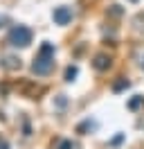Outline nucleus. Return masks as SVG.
<instances>
[{
    "label": "nucleus",
    "instance_id": "obj_1",
    "mask_svg": "<svg viewBox=\"0 0 144 149\" xmlns=\"http://www.w3.org/2000/svg\"><path fill=\"white\" fill-rule=\"evenodd\" d=\"M54 68V43H47L45 41L41 50H38V54H36L34 63H32V72L34 74H50Z\"/></svg>",
    "mask_w": 144,
    "mask_h": 149
},
{
    "label": "nucleus",
    "instance_id": "obj_2",
    "mask_svg": "<svg viewBox=\"0 0 144 149\" xmlns=\"http://www.w3.org/2000/svg\"><path fill=\"white\" fill-rule=\"evenodd\" d=\"M7 41H9V45H14V47H27L32 43V29L25 27V25H16V27H11Z\"/></svg>",
    "mask_w": 144,
    "mask_h": 149
},
{
    "label": "nucleus",
    "instance_id": "obj_3",
    "mask_svg": "<svg viewBox=\"0 0 144 149\" xmlns=\"http://www.w3.org/2000/svg\"><path fill=\"white\" fill-rule=\"evenodd\" d=\"M52 18H54L56 25H68V23L72 20V9L70 7H56L54 14H52Z\"/></svg>",
    "mask_w": 144,
    "mask_h": 149
},
{
    "label": "nucleus",
    "instance_id": "obj_4",
    "mask_svg": "<svg viewBox=\"0 0 144 149\" xmlns=\"http://www.w3.org/2000/svg\"><path fill=\"white\" fill-rule=\"evenodd\" d=\"M110 63H113V61H110V56H108V54H97V56H95V61H92V65L97 68L99 72L108 70V68H110Z\"/></svg>",
    "mask_w": 144,
    "mask_h": 149
},
{
    "label": "nucleus",
    "instance_id": "obj_5",
    "mask_svg": "<svg viewBox=\"0 0 144 149\" xmlns=\"http://www.w3.org/2000/svg\"><path fill=\"white\" fill-rule=\"evenodd\" d=\"M2 65H5L7 70H18V68H20V59H18V56H5Z\"/></svg>",
    "mask_w": 144,
    "mask_h": 149
},
{
    "label": "nucleus",
    "instance_id": "obj_6",
    "mask_svg": "<svg viewBox=\"0 0 144 149\" xmlns=\"http://www.w3.org/2000/svg\"><path fill=\"white\" fill-rule=\"evenodd\" d=\"M128 86H131V81H128V79H124V77H119L115 84H113V91H115V93H119V91H126Z\"/></svg>",
    "mask_w": 144,
    "mask_h": 149
},
{
    "label": "nucleus",
    "instance_id": "obj_7",
    "mask_svg": "<svg viewBox=\"0 0 144 149\" xmlns=\"http://www.w3.org/2000/svg\"><path fill=\"white\" fill-rule=\"evenodd\" d=\"M77 74H79V68H77V65H68V68H65V81H74Z\"/></svg>",
    "mask_w": 144,
    "mask_h": 149
},
{
    "label": "nucleus",
    "instance_id": "obj_8",
    "mask_svg": "<svg viewBox=\"0 0 144 149\" xmlns=\"http://www.w3.org/2000/svg\"><path fill=\"white\" fill-rule=\"evenodd\" d=\"M142 104H144V97H142V95H135L133 100L128 102V109H131V111H135V109H140Z\"/></svg>",
    "mask_w": 144,
    "mask_h": 149
},
{
    "label": "nucleus",
    "instance_id": "obj_9",
    "mask_svg": "<svg viewBox=\"0 0 144 149\" xmlns=\"http://www.w3.org/2000/svg\"><path fill=\"white\" fill-rule=\"evenodd\" d=\"M90 129H95V122H92V120H86V122H81L79 127H77L79 133H86V131H90Z\"/></svg>",
    "mask_w": 144,
    "mask_h": 149
},
{
    "label": "nucleus",
    "instance_id": "obj_10",
    "mask_svg": "<svg viewBox=\"0 0 144 149\" xmlns=\"http://www.w3.org/2000/svg\"><path fill=\"white\" fill-rule=\"evenodd\" d=\"M54 149H74V145H72L70 140H59V142H56V147Z\"/></svg>",
    "mask_w": 144,
    "mask_h": 149
},
{
    "label": "nucleus",
    "instance_id": "obj_11",
    "mask_svg": "<svg viewBox=\"0 0 144 149\" xmlns=\"http://www.w3.org/2000/svg\"><path fill=\"white\" fill-rule=\"evenodd\" d=\"M65 104H68V100H65V95H59V97H56V106H65Z\"/></svg>",
    "mask_w": 144,
    "mask_h": 149
},
{
    "label": "nucleus",
    "instance_id": "obj_12",
    "mask_svg": "<svg viewBox=\"0 0 144 149\" xmlns=\"http://www.w3.org/2000/svg\"><path fill=\"white\" fill-rule=\"evenodd\" d=\"M110 14H113V16H119V14H122V9H119V5H113V9H110Z\"/></svg>",
    "mask_w": 144,
    "mask_h": 149
},
{
    "label": "nucleus",
    "instance_id": "obj_13",
    "mask_svg": "<svg viewBox=\"0 0 144 149\" xmlns=\"http://www.w3.org/2000/svg\"><path fill=\"white\" fill-rule=\"evenodd\" d=\"M0 149H9V142L5 138H0Z\"/></svg>",
    "mask_w": 144,
    "mask_h": 149
},
{
    "label": "nucleus",
    "instance_id": "obj_14",
    "mask_svg": "<svg viewBox=\"0 0 144 149\" xmlns=\"http://www.w3.org/2000/svg\"><path fill=\"white\" fill-rule=\"evenodd\" d=\"M122 140H124V136H122V133H119V136H115V140H113V145H119V142H122Z\"/></svg>",
    "mask_w": 144,
    "mask_h": 149
},
{
    "label": "nucleus",
    "instance_id": "obj_15",
    "mask_svg": "<svg viewBox=\"0 0 144 149\" xmlns=\"http://www.w3.org/2000/svg\"><path fill=\"white\" fill-rule=\"evenodd\" d=\"M7 20H9L7 16H0V27H5V25H2V23H7Z\"/></svg>",
    "mask_w": 144,
    "mask_h": 149
},
{
    "label": "nucleus",
    "instance_id": "obj_16",
    "mask_svg": "<svg viewBox=\"0 0 144 149\" xmlns=\"http://www.w3.org/2000/svg\"><path fill=\"white\" fill-rule=\"evenodd\" d=\"M142 68H144V59H142Z\"/></svg>",
    "mask_w": 144,
    "mask_h": 149
},
{
    "label": "nucleus",
    "instance_id": "obj_17",
    "mask_svg": "<svg viewBox=\"0 0 144 149\" xmlns=\"http://www.w3.org/2000/svg\"><path fill=\"white\" fill-rule=\"evenodd\" d=\"M131 2H135V0H131Z\"/></svg>",
    "mask_w": 144,
    "mask_h": 149
}]
</instances>
